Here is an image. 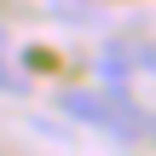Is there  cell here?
Returning <instances> with one entry per match:
<instances>
[{"label": "cell", "instance_id": "obj_2", "mask_svg": "<svg viewBox=\"0 0 156 156\" xmlns=\"http://www.w3.org/2000/svg\"><path fill=\"white\" fill-rule=\"evenodd\" d=\"M127 58H133V69H145V75H156V41H139V46H122Z\"/></svg>", "mask_w": 156, "mask_h": 156}, {"label": "cell", "instance_id": "obj_1", "mask_svg": "<svg viewBox=\"0 0 156 156\" xmlns=\"http://www.w3.org/2000/svg\"><path fill=\"white\" fill-rule=\"evenodd\" d=\"M58 110L75 116V122H87V127H104V133H116V139H139V122H145L122 93H93V87L58 93Z\"/></svg>", "mask_w": 156, "mask_h": 156}, {"label": "cell", "instance_id": "obj_3", "mask_svg": "<svg viewBox=\"0 0 156 156\" xmlns=\"http://www.w3.org/2000/svg\"><path fill=\"white\" fill-rule=\"evenodd\" d=\"M0 93H23V75H17V69H6V64H0Z\"/></svg>", "mask_w": 156, "mask_h": 156}]
</instances>
